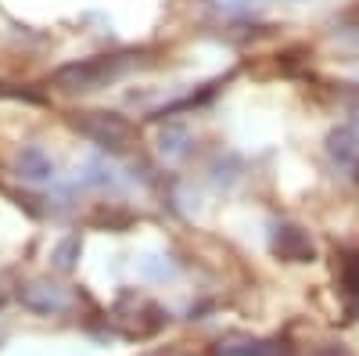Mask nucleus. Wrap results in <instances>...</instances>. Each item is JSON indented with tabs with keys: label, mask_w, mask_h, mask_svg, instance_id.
<instances>
[{
	"label": "nucleus",
	"mask_w": 359,
	"mask_h": 356,
	"mask_svg": "<svg viewBox=\"0 0 359 356\" xmlns=\"http://www.w3.org/2000/svg\"><path fill=\"white\" fill-rule=\"evenodd\" d=\"M123 62L118 58H86V62H76V65H65L54 72V83L65 86V91H94L104 79H111Z\"/></svg>",
	"instance_id": "1"
},
{
	"label": "nucleus",
	"mask_w": 359,
	"mask_h": 356,
	"mask_svg": "<svg viewBox=\"0 0 359 356\" xmlns=\"http://www.w3.org/2000/svg\"><path fill=\"white\" fill-rule=\"evenodd\" d=\"M76 130L101 147H123V140L130 137V123L115 112H86L76 119Z\"/></svg>",
	"instance_id": "2"
},
{
	"label": "nucleus",
	"mask_w": 359,
	"mask_h": 356,
	"mask_svg": "<svg viewBox=\"0 0 359 356\" xmlns=\"http://www.w3.org/2000/svg\"><path fill=\"white\" fill-rule=\"evenodd\" d=\"M273 249L291 259V263H302V259H313V242H309V234L306 230H298V227H277L273 234Z\"/></svg>",
	"instance_id": "3"
},
{
	"label": "nucleus",
	"mask_w": 359,
	"mask_h": 356,
	"mask_svg": "<svg viewBox=\"0 0 359 356\" xmlns=\"http://www.w3.org/2000/svg\"><path fill=\"white\" fill-rule=\"evenodd\" d=\"M18 295H22V303L29 310H36V313H50V310H62L65 306L62 295L54 291V284H25Z\"/></svg>",
	"instance_id": "4"
},
{
	"label": "nucleus",
	"mask_w": 359,
	"mask_h": 356,
	"mask_svg": "<svg viewBox=\"0 0 359 356\" xmlns=\"http://www.w3.org/2000/svg\"><path fill=\"white\" fill-rule=\"evenodd\" d=\"M18 169H22V176H29V180H47L50 159L40 152V147H25V152L18 155Z\"/></svg>",
	"instance_id": "5"
}]
</instances>
